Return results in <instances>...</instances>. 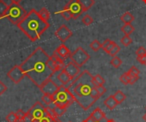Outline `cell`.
<instances>
[{
  "mask_svg": "<svg viewBox=\"0 0 146 122\" xmlns=\"http://www.w3.org/2000/svg\"><path fill=\"white\" fill-rule=\"evenodd\" d=\"M90 117L94 121H103L108 120L106 115H105V114L99 108H97L96 109H94V111L91 114Z\"/></svg>",
  "mask_w": 146,
  "mask_h": 122,
  "instance_id": "cell-14",
  "label": "cell"
},
{
  "mask_svg": "<svg viewBox=\"0 0 146 122\" xmlns=\"http://www.w3.org/2000/svg\"><path fill=\"white\" fill-rule=\"evenodd\" d=\"M145 109H146V108H145Z\"/></svg>",
  "mask_w": 146,
  "mask_h": 122,
  "instance_id": "cell-48",
  "label": "cell"
},
{
  "mask_svg": "<svg viewBox=\"0 0 146 122\" xmlns=\"http://www.w3.org/2000/svg\"><path fill=\"white\" fill-rule=\"evenodd\" d=\"M143 120H144V121L146 122V114H145V115H144V116H143Z\"/></svg>",
  "mask_w": 146,
  "mask_h": 122,
  "instance_id": "cell-43",
  "label": "cell"
},
{
  "mask_svg": "<svg viewBox=\"0 0 146 122\" xmlns=\"http://www.w3.org/2000/svg\"><path fill=\"white\" fill-rule=\"evenodd\" d=\"M69 122H71V121H69Z\"/></svg>",
  "mask_w": 146,
  "mask_h": 122,
  "instance_id": "cell-49",
  "label": "cell"
},
{
  "mask_svg": "<svg viewBox=\"0 0 146 122\" xmlns=\"http://www.w3.org/2000/svg\"><path fill=\"white\" fill-rule=\"evenodd\" d=\"M8 7H9V5L3 0H0V19L5 14L6 10L8 9Z\"/></svg>",
  "mask_w": 146,
  "mask_h": 122,
  "instance_id": "cell-28",
  "label": "cell"
},
{
  "mask_svg": "<svg viewBox=\"0 0 146 122\" xmlns=\"http://www.w3.org/2000/svg\"><path fill=\"white\" fill-rule=\"evenodd\" d=\"M104 104L110 110H113L115 109V108L118 105V103L116 102V100L115 99L114 97V95H111L108 98H106L104 102Z\"/></svg>",
  "mask_w": 146,
  "mask_h": 122,
  "instance_id": "cell-16",
  "label": "cell"
},
{
  "mask_svg": "<svg viewBox=\"0 0 146 122\" xmlns=\"http://www.w3.org/2000/svg\"><path fill=\"white\" fill-rule=\"evenodd\" d=\"M50 24L40 18L36 9H31L23 20L17 25V27L32 41L35 42L49 28Z\"/></svg>",
  "mask_w": 146,
  "mask_h": 122,
  "instance_id": "cell-3",
  "label": "cell"
},
{
  "mask_svg": "<svg viewBox=\"0 0 146 122\" xmlns=\"http://www.w3.org/2000/svg\"><path fill=\"white\" fill-rule=\"evenodd\" d=\"M7 76L13 83L18 84L23 80V78L26 76V74L20 65H15L8 72Z\"/></svg>",
  "mask_w": 146,
  "mask_h": 122,
  "instance_id": "cell-9",
  "label": "cell"
},
{
  "mask_svg": "<svg viewBox=\"0 0 146 122\" xmlns=\"http://www.w3.org/2000/svg\"><path fill=\"white\" fill-rule=\"evenodd\" d=\"M93 84L95 85V86H104L105 84V80L100 74H97V75L93 76Z\"/></svg>",
  "mask_w": 146,
  "mask_h": 122,
  "instance_id": "cell-23",
  "label": "cell"
},
{
  "mask_svg": "<svg viewBox=\"0 0 146 122\" xmlns=\"http://www.w3.org/2000/svg\"><path fill=\"white\" fill-rule=\"evenodd\" d=\"M11 1V3H18V4H20V3L22 1V0H10Z\"/></svg>",
  "mask_w": 146,
  "mask_h": 122,
  "instance_id": "cell-42",
  "label": "cell"
},
{
  "mask_svg": "<svg viewBox=\"0 0 146 122\" xmlns=\"http://www.w3.org/2000/svg\"><path fill=\"white\" fill-rule=\"evenodd\" d=\"M7 90H8V87L0 80V96H2L4 92H6Z\"/></svg>",
  "mask_w": 146,
  "mask_h": 122,
  "instance_id": "cell-38",
  "label": "cell"
},
{
  "mask_svg": "<svg viewBox=\"0 0 146 122\" xmlns=\"http://www.w3.org/2000/svg\"><path fill=\"white\" fill-rule=\"evenodd\" d=\"M50 56L41 48L38 47L20 65L26 76L38 87L50 79L53 71L48 66Z\"/></svg>",
  "mask_w": 146,
  "mask_h": 122,
  "instance_id": "cell-1",
  "label": "cell"
},
{
  "mask_svg": "<svg viewBox=\"0 0 146 122\" xmlns=\"http://www.w3.org/2000/svg\"><path fill=\"white\" fill-rule=\"evenodd\" d=\"M121 32L125 34V35H130L131 33H133L135 30L134 27L131 24H124L121 28Z\"/></svg>",
  "mask_w": 146,
  "mask_h": 122,
  "instance_id": "cell-19",
  "label": "cell"
},
{
  "mask_svg": "<svg viewBox=\"0 0 146 122\" xmlns=\"http://www.w3.org/2000/svg\"><path fill=\"white\" fill-rule=\"evenodd\" d=\"M143 2H144L145 3H146V0H143Z\"/></svg>",
  "mask_w": 146,
  "mask_h": 122,
  "instance_id": "cell-46",
  "label": "cell"
},
{
  "mask_svg": "<svg viewBox=\"0 0 146 122\" xmlns=\"http://www.w3.org/2000/svg\"><path fill=\"white\" fill-rule=\"evenodd\" d=\"M129 79H130V74H128V72L124 73V74L120 77V80H121V82L124 86H127V85L129 84Z\"/></svg>",
  "mask_w": 146,
  "mask_h": 122,
  "instance_id": "cell-30",
  "label": "cell"
},
{
  "mask_svg": "<svg viewBox=\"0 0 146 122\" xmlns=\"http://www.w3.org/2000/svg\"><path fill=\"white\" fill-rule=\"evenodd\" d=\"M108 121V120H106V121H94V122H107Z\"/></svg>",
  "mask_w": 146,
  "mask_h": 122,
  "instance_id": "cell-45",
  "label": "cell"
},
{
  "mask_svg": "<svg viewBox=\"0 0 146 122\" xmlns=\"http://www.w3.org/2000/svg\"><path fill=\"white\" fill-rule=\"evenodd\" d=\"M121 43L124 46L127 47V46H129V45L133 43V39L130 38L129 35H124V37L121 39Z\"/></svg>",
  "mask_w": 146,
  "mask_h": 122,
  "instance_id": "cell-29",
  "label": "cell"
},
{
  "mask_svg": "<svg viewBox=\"0 0 146 122\" xmlns=\"http://www.w3.org/2000/svg\"><path fill=\"white\" fill-rule=\"evenodd\" d=\"M55 52L57 54V56L59 57H61L63 60H67L68 58L70 57V55H71L69 49L64 44H62L61 45H59L56 48V50H55Z\"/></svg>",
  "mask_w": 146,
  "mask_h": 122,
  "instance_id": "cell-13",
  "label": "cell"
},
{
  "mask_svg": "<svg viewBox=\"0 0 146 122\" xmlns=\"http://www.w3.org/2000/svg\"><path fill=\"white\" fill-rule=\"evenodd\" d=\"M42 102L45 104V106H50V104H52V103H53L52 96L44 94V95H43V97H42Z\"/></svg>",
  "mask_w": 146,
  "mask_h": 122,
  "instance_id": "cell-27",
  "label": "cell"
},
{
  "mask_svg": "<svg viewBox=\"0 0 146 122\" xmlns=\"http://www.w3.org/2000/svg\"><path fill=\"white\" fill-rule=\"evenodd\" d=\"M96 88H97V90H98V91L100 96H103L106 92V91H107L106 88L104 86H96Z\"/></svg>",
  "mask_w": 146,
  "mask_h": 122,
  "instance_id": "cell-37",
  "label": "cell"
},
{
  "mask_svg": "<svg viewBox=\"0 0 146 122\" xmlns=\"http://www.w3.org/2000/svg\"><path fill=\"white\" fill-rule=\"evenodd\" d=\"M90 47L92 48V50H94V51H98V50L102 48V44H101L98 39H95V40H93V41L90 44Z\"/></svg>",
  "mask_w": 146,
  "mask_h": 122,
  "instance_id": "cell-25",
  "label": "cell"
},
{
  "mask_svg": "<svg viewBox=\"0 0 146 122\" xmlns=\"http://www.w3.org/2000/svg\"><path fill=\"white\" fill-rule=\"evenodd\" d=\"M114 97L116 100V102L118 103V104H121V103H122L126 100L127 96L121 91L119 90V91H115V93L114 94Z\"/></svg>",
  "mask_w": 146,
  "mask_h": 122,
  "instance_id": "cell-20",
  "label": "cell"
},
{
  "mask_svg": "<svg viewBox=\"0 0 146 122\" xmlns=\"http://www.w3.org/2000/svg\"><path fill=\"white\" fill-rule=\"evenodd\" d=\"M110 64L114 67V68H118L121 64H122V60L120 58V57H118V56H114L112 59H111V61H110Z\"/></svg>",
  "mask_w": 146,
  "mask_h": 122,
  "instance_id": "cell-24",
  "label": "cell"
},
{
  "mask_svg": "<svg viewBox=\"0 0 146 122\" xmlns=\"http://www.w3.org/2000/svg\"><path fill=\"white\" fill-rule=\"evenodd\" d=\"M27 11L24 9V8L21 5L18 3H11L9 5L8 9L6 10L5 14L3 15L2 18H7L11 23L18 25L27 15Z\"/></svg>",
  "mask_w": 146,
  "mask_h": 122,
  "instance_id": "cell-5",
  "label": "cell"
},
{
  "mask_svg": "<svg viewBox=\"0 0 146 122\" xmlns=\"http://www.w3.org/2000/svg\"><path fill=\"white\" fill-rule=\"evenodd\" d=\"M82 22H83V24L84 25H86V26H90L92 22H93V19H92V16H90L89 15H86L85 16H83V18H82Z\"/></svg>",
  "mask_w": 146,
  "mask_h": 122,
  "instance_id": "cell-32",
  "label": "cell"
},
{
  "mask_svg": "<svg viewBox=\"0 0 146 122\" xmlns=\"http://www.w3.org/2000/svg\"><path fill=\"white\" fill-rule=\"evenodd\" d=\"M129 74V73H128ZM139 79V77H137V76H134V75H131L130 74V79H129V84L130 85H134L137 81H138V80Z\"/></svg>",
  "mask_w": 146,
  "mask_h": 122,
  "instance_id": "cell-39",
  "label": "cell"
},
{
  "mask_svg": "<svg viewBox=\"0 0 146 122\" xmlns=\"http://www.w3.org/2000/svg\"><path fill=\"white\" fill-rule=\"evenodd\" d=\"M53 103L61 108L68 109L74 102V98L70 92V91L68 89L67 86H60L58 90L52 95Z\"/></svg>",
  "mask_w": 146,
  "mask_h": 122,
  "instance_id": "cell-4",
  "label": "cell"
},
{
  "mask_svg": "<svg viewBox=\"0 0 146 122\" xmlns=\"http://www.w3.org/2000/svg\"><path fill=\"white\" fill-rule=\"evenodd\" d=\"M137 61L140 64L146 66V55L145 56H137Z\"/></svg>",
  "mask_w": 146,
  "mask_h": 122,
  "instance_id": "cell-40",
  "label": "cell"
},
{
  "mask_svg": "<svg viewBox=\"0 0 146 122\" xmlns=\"http://www.w3.org/2000/svg\"><path fill=\"white\" fill-rule=\"evenodd\" d=\"M17 122H33V121L32 120V118L27 115L23 120H21V121H18Z\"/></svg>",
  "mask_w": 146,
  "mask_h": 122,
  "instance_id": "cell-41",
  "label": "cell"
},
{
  "mask_svg": "<svg viewBox=\"0 0 146 122\" xmlns=\"http://www.w3.org/2000/svg\"><path fill=\"white\" fill-rule=\"evenodd\" d=\"M5 120L8 122H17V116L15 112H10L5 117Z\"/></svg>",
  "mask_w": 146,
  "mask_h": 122,
  "instance_id": "cell-31",
  "label": "cell"
},
{
  "mask_svg": "<svg viewBox=\"0 0 146 122\" xmlns=\"http://www.w3.org/2000/svg\"><path fill=\"white\" fill-rule=\"evenodd\" d=\"M136 55L137 56H143L146 55V49L143 46H140L138 48V50H136Z\"/></svg>",
  "mask_w": 146,
  "mask_h": 122,
  "instance_id": "cell-36",
  "label": "cell"
},
{
  "mask_svg": "<svg viewBox=\"0 0 146 122\" xmlns=\"http://www.w3.org/2000/svg\"><path fill=\"white\" fill-rule=\"evenodd\" d=\"M67 87L75 102L84 110H88L96 103L92 97V90L96 87L93 84V76L87 70L82 71Z\"/></svg>",
  "mask_w": 146,
  "mask_h": 122,
  "instance_id": "cell-2",
  "label": "cell"
},
{
  "mask_svg": "<svg viewBox=\"0 0 146 122\" xmlns=\"http://www.w3.org/2000/svg\"><path fill=\"white\" fill-rule=\"evenodd\" d=\"M55 35L62 43H65L73 35V32L66 25H62L55 32Z\"/></svg>",
  "mask_w": 146,
  "mask_h": 122,
  "instance_id": "cell-11",
  "label": "cell"
},
{
  "mask_svg": "<svg viewBox=\"0 0 146 122\" xmlns=\"http://www.w3.org/2000/svg\"><path fill=\"white\" fill-rule=\"evenodd\" d=\"M69 58L75 65L80 68L89 61L90 55L82 47L80 46L73 53H71Z\"/></svg>",
  "mask_w": 146,
  "mask_h": 122,
  "instance_id": "cell-6",
  "label": "cell"
},
{
  "mask_svg": "<svg viewBox=\"0 0 146 122\" xmlns=\"http://www.w3.org/2000/svg\"><path fill=\"white\" fill-rule=\"evenodd\" d=\"M65 71L68 74V75L71 77L72 80L75 79L81 72H80V67H78L77 65H75L72 61L69 62L68 63H67L65 65V68H64Z\"/></svg>",
  "mask_w": 146,
  "mask_h": 122,
  "instance_id": "cell-12",
  "label": "cell"
},
{
  "mask_svg": "<svg viewBox=\"0 0 146 122\" xmlns=\"http://www.w3.org/2000/svg\"><path fill=\"white\" fill-rule=\"evenodd\" d=\"M116 44L114 42V41H112V40H110V39H105L104 41V43L102 44V49L106 52V53H110V50H112V48Z\"/></svg>",
  "mask_w": 146,
  "mask_h": 122,
  "instance_id": "cell-17",
  "label": "cell"
},
{
  "mask_svg": "<svg viewBox=\"0 0 146 122\" xmlns=\"http://www.w3.org/2000/svg\"><path fill=\"white\" fill-rule=\"evenodd\" d=\"M15 114H16V116H17V120H18V121L23 120V119L27 115V112H25V111H23V110H21V109L17 110V111L15 112Z\"/></svg>",
  "mask_w": 146,
  "mask_h": 122,
  "instance_id": "cell-33",
  "label": "cell"
},
{
  "mask_svg": "<svg viewBox=\"0 0 146 122\" xmlns=\"http://www.w3.org/2000/svg\"><path fill=\"white\" fill-rule=\"evenodd\" d=\"M82 122H86V121H82Z\"/></svg>",
  "mask_w": 146,
  "mask_h": 122,
  "instance_id": "cell-47",
  "label": "cell"
},
{
  "mask_svg": "<svg viewBox=\"0 0 146 122\" xmlns=\"http://www.w3.org/2000/svg\"><path fill=\"white\" fill-rule=\"evenodd\" d=\"M64 8L71 13L73 19H77L85 12L80 0H70Z\"/></svg>",
  "mask_w": 146,
  "mask_h": 122,
  "instance_id": "cell-8",
  "label": "cell"
},
{
  "mask_svg": "<svg viewBox=\"0 0 146 122\" xmlns=\"http://www.w3.org/2000/svg\"><path fill=\"white\" fill-rule=\"evenodd\" d=\"M60 86H58L50 78L48 79L47 80H45L38 88L40 89V91L43 92V94H46V95H50L52 96L59 88Z\"/></svg>",
  "mask_w": 146,
  "mask_h": 122,
  "instance_id": "cell-10",
  "label": "cell"
},
{
  "mask_svg": "<svg viewBox=\"0 0 146 122\" xmlns=\"http://www.w3.org/2000/svg\"><path fill=\"white\" fill-rule=\"evenodd\" d=\"M121 50V47L118 45V44H115L113 48H112V50H110V52L109 53V55L110 56H112V57H114V56H115L117 54H118V52Z\"/></svg>",
  "mask_w": 146,
  "mask_h": 122,
  "instance_id": "cell-34",
  "label": "cell"
},
{
  "mask_svg": "<svg viewBox=\"0 0 146 122\" xmlns=\"http://www.w3.org/2000/svg\"><path fill=\"white\" fill-rule=\"evenodd\" d=\"M128 73H129L131 75H134V76H137V77H139V74H140V71H139V68H137V67H135V66H133V67L129 69Z\"/></svg>",
  "mask_w": 146,
  "mask_h": 122,
  "instance_id": "cell-35",
  "label": "cell"
},
{
  "mask_svg": "<svg viewBox=\"0 0 146 122\" xmlns=\"http://www.w3.org/2000/svg\"><path fill=\"white\" fill-rule=\"evenodd\" d=\"M46 107V106H45ZM47 108V107H46ZM38 122H62L59 119H58V117H56L53 114H52V112L47 108V112H46V114L38 121Z\"/></svg>",
  "mask_w": 146,
  "mask_h": 122,
  "instance_id": "cell-15",
  "label": "cell"
},
{
  "mask_svg": "<svg viewBox=\"0 0 146 122\" xmlns=\"http://www.w3.org/2000/svg\"><path fill=\"white\" fill-rule=\"evenodd\" d=\"M38 15L40 16V18L42 20H44V21H48L50 19V12L46 8H42L39 11H38Z\"/></svg>",
  "mask_w": 146,
  "mask_h": 122,
  "instance_id": "cell-21",
  "label": "cell"
},
{
  "mask_svg": "<svg viewBox=\"0 0 146 122\" xmlns=\"http://www.w3.org/2000/svg\"><path fill=\"white\" fill-rule=\"evenodd\" d=\"M46 112H47V108L44 107L41 103L37 102L27 111V115L32 118L33 122H38L46 114Z\"/></svg>",
  "mask_w": 146,
  "mask_h": 122,
  "instance_id": "cell-7",
  "label": "cell"
},
{
  "mask_svg": "<svg viewBox=\"0 0 146 122\" xmlns=\"http://www.w3.org/2000/svg\"><path fill=\"white\" fill-rule=\"evenodd\" d=\"M80 2L85 12L87 11L88 9H90L95 3L94 0H80Z\"/></svg>",
  "mask_w": 146,
  "mask_h": 122,
  "instance_id": "cell-22",
  "label": "cell"
},
{
  "mask_svg": "<svg viewBox=\"0 0 146 122\" xmlns=\"http://www.w3.org/2000/svg\"><path fill=\"white\" fill-rule=\"evenodd\" d=\"M134 19H135L134 16L130 12H126L121 16V21L124 24H131L134 21Z\"/></svg>",
  "mask_w": 146,
  "mask_h": 122,
  "instance_id": "cell-18",
  "label": "cell"
},
{
  "mask_svg": "<svg viewBox=\"0 0 146 122\" xmlns=\"http://www.w3.org/2000/svg\"><path fill=\"white\" fill-rule=\"evenodd\" d=\"M66 21H69V20H71V19H73V17H72V15H71V13L66 9V8H64L62 10H61L60 12H58Z\"/></svg>",
  "mask_w": 146,
  "mask_h": 122,
  "instance_id": "cell-26",
  "label": "cell"
},
{
  "mask_svg": "<svg viewBox=\"0 0 146 122\" xmlns=\"http://www.w3.org/2000/svg\"><path fill=\"white\" fill-rule=\"evenodd\" d=\"M107 122H115L114 120H108V121Z\"/></svg>",
  "mask_w": 146,
  "mask_h": 122,
  "instance_id": "cell-44",
  "label": "cell"
}]
</instances>
